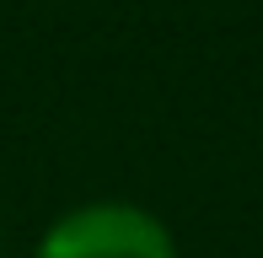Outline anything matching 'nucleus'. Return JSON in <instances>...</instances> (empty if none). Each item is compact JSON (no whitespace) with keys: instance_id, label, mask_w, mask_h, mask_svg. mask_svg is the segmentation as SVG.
Listing matches in <instances>:
<instances>
[{"instance_id":"1","label":"nucleus","mask_w":263,"mask_h":258,"mask_svg":"<svg viewBox=\"0 0 263 258\" xmlns=\"http://www.w3.org/2000/svg\"><path fill=\"white\" fill-rule=\"evenodd\" d=\"M38 258H177L172 226L129 199L76 205L43 231Z\"/></svg>"}]
</instances>
